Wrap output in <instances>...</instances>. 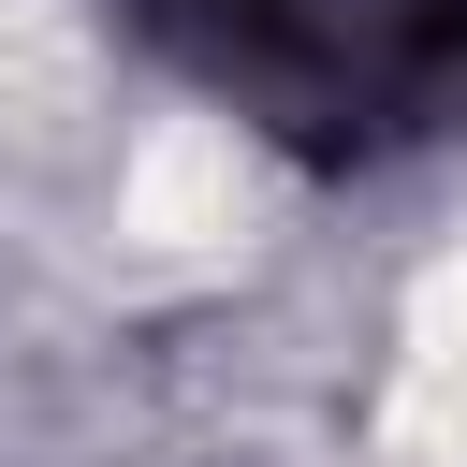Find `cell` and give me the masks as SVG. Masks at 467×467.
<instances>
[{
	"mask_svg": "<svg viewBox=\"0 0 467 467\" xmlns=\"http://www.w3.org/2000/svg\"><path fill=\"white\" fill-rule=\"evenodd\" d=\"M161 29L234 117L321 161L394 146L467 102V0H161Z\"/></svg>",
	"mask_w": 467,
	"mask_h": 467,
	"instance_id": "6da1fadb",
	"label": "cell"
}]
</instances>
